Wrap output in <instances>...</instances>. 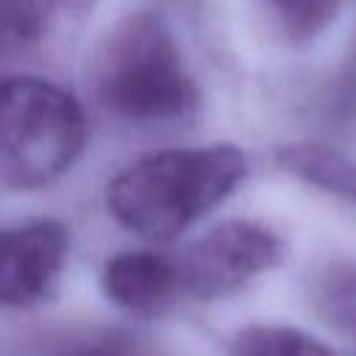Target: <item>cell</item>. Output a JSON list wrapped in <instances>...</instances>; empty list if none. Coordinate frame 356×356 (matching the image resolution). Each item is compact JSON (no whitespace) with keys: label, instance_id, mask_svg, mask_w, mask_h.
<instances>
[{"label":"cell","instance_id":"cell-11","mask_svg":"<svg viewBox=\"0 0 356 356\" xmlns=\"http://www.w3.org/2000/svg\"><path fill=\"white\" fill-rule=\"evenodd\" d=\"M317 306L320 314L348 331L356 334V267H334L317 281Z\"/></svg>","mask_w":356,"mask_h":356},{"label":"cell","instance_id":"cell-5","mask_svg":"<svg viewBox=\"0 0 356 356\" xmlns=\"http://www.w3.org/2000/svg\"><path fill=\"white\" fill-rule=\"evenodd\" d=\"M70 234L56 220L0 228V306H33L58 284L67 264Z\"/></svg>","mask_w":356,"mask_h":356},{"label":"cell","instance_id":"cell-7","mask_svg":"<svg viewBox=\"0 0 356 356\" xmlns=\"http://www.w3.org/2000/svg\"><path fill=\"white\" fill-rule=\"evenodd\" d=\"M278 159L298 178L356 203V164L342 153L320 145H289L278 153Z\"/></svg>","mask_w":356,"mask_h":356},{"label":"cell","instance_id":"cell-4","mask_svg":"<svg viewBox=\"0 0 356 356\" xmlns=\"http://www.w3.org/2000/svg\"><path fill=\"white\" fill-rule=\"evenodd\" d=\"M281 261V239L264 225L228 220L200 236L178 264L184 292L200 300L228 298Z\"/></svg>","mask_w":356,"mask_h":356},{"label":"cell","instance_id":"cell-1","mask_svg":"<svg viewBox=\"0 0 356 356\" xmlns=\"http://www.w3.org/2000/svg\"><path fill=\"white\" fill-rule=\"evenodd\" d=\"M248 175L234 145L150 153L125 167L106 192L111 217L153 242H167L217 209Z\"/></svg>","mask_w":356,"mask_h":356},{"label":"cell","instance_id":"cell-6","mask_svg":"<svg viewBox=\"0 0 356 356\" xmlns=\"http://www.w3.org/2000/svg\"><path fill=\"white\" fill-rule=\"evenodd\" d=\"M100 284L114 306L136 317L167 312L184 292L178 264L153 250H125L111 256L103 267Z\"/></svg>","mask_w":356,"mask_h":356},{"label":"cell","instance_id":"cell-2","mask_svg":"<svg viewBox=\"0 0 356 356\" xmlns=\"http://www.w3.org/2000/svg\"><path fill=\"white\" fill-rule=\"evenodd\" d=\"M92 81L100 103L131 122L178 120L197 100L178 42L153 11H131L103 36Z\"/></svg>","mask_w":356,"mask_h":356},{"label":"cell","instance_id":"cell-10","mask_svg":"<svg viewBox=\"0 0 356 356\" xmlns=\"http://www.w3.org/2000/svg\"><path fill=\"white\" fill-rule=\"evenodd\" d=\"M278 33L289 42H309L337 17L342 0H261Z\"/></svg>","mask_w":356,"mask_h":356},{"label":"cell","instance_id":"cell-3","mask_svg":"<svg viewBox=\"0 0 356 356\" xmlns=\"http://www.w3.org/2000/svg\"><path fill=\"white\" fill-rule=\"evenodd\" d=\"M86 145L81 103L61 86L14 75L0 81V181L42 189L58 181Z\"/></svg>","mask_w":356,"mask_h":356},{"label":"cell","instance_id":"cell-9","mask_svg":"<svg viewBox=\"0 0 356 356\" xmlns=\"http://www.w3.org/2000/svg\"><path fill=\"white\" fill-rule=\"evenodd\" d=\"M231 356H334L317 337L289 325H250L231 342Z\"/></svg>","mask_w":356,"mask_h":356},{"label":"cell","instance_id":"cell-12","mask_svg":"<svg viewBox=\"0 0 356 356\" xmlns=\"http://www.w3.org/2000/svg\"><path fill=\"white\" fill-rule=\"evenodd\" d=\"M64 356H139V348L125 334H103L67 350Z\"/></svg>","mask_w":356,"mask_h":356},{"label":"cell","instance_id":"cell-8","mask_svg":"<svg viewBox=\"0 0 356 356\" xmlns=\"http://www.w3.org/2000/svg\"><path fill=\"white\" fill-rule=\"evenodd\" d=\"M81 8L83 0H0V33L17 42H36Z\"/></svg>","mask_w":356,"mask_h":356}]
</instances>
